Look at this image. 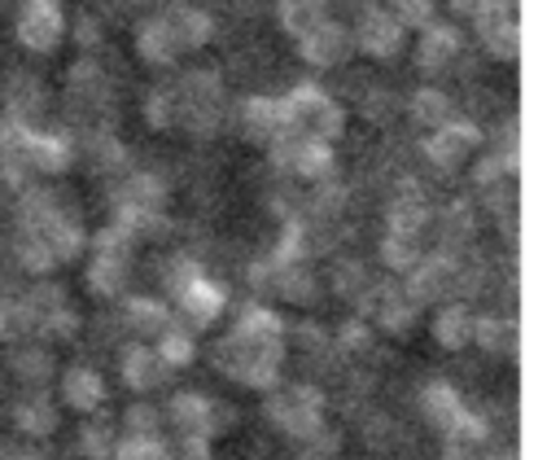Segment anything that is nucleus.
Masks as SVG:
<instances>
[{
	"label": "nucleus",
	"mask_w": 560,
	"mask_h": 460,
	"mask_svg": "<svg viewBox=\"0 0 560 460\" xmlns=\"http://www.w3.org/2000/svg\"><path fill=\"white\" fill-rule=\"evenodd\" d=\"M166 280V294L175 298V307H179V315H188V324L192 329H210L219 315H223V289L192 263V258H175V263H166V272H162Z\"/></svg>",
	"instance_id": "f257e3e1"
},
{
	"label": "nucleus",
	"mask_w": 560,
	"mask_h": 460,
	"mask_svg": "<svg viewBox=\"0 0 560 460\" xmlns=\"http://www.w3.org/2000/svg\"><path fill=\"white\" fill-rule=\"evenodd\" d=\"M262 412L280 434H289L298 442H311L328 425L324 421V394L315 386H271Z\"/></svg>",
	"instance_id": "f03ea898"
},
{
	"label": "nucleus",
	"mask_w": 560,
	"mask_h": 460,
	"mask_svg": "<svg viewBox=\"0 0 560 460\" xmlns=\"http://www.w3.org/2000/svg\"><path fill=\"white\" fill-rule=\"evenodd\" d=\"M223 118V83L214 70H188L175 83V123H184L192 136H210Z\"/></svg>",
	"instance_id": "7ed1b4c3"
},
{
	"label": "nucleus",
	"mask_w": 560,
	"mask_h": 460,
	"mask_svg": "<svg viewBox=\"0 0 560 460\" xmlns=\"http://www.w3.org/2000/svg\"><path fill=\"white\" fill-rule=\"evenodd\" d=\"M88 245H92V258H88V289L96 294V298H114V294H122V285H127V276H131V237L122 232V228H101L96 237H88Z\"/></svg>",
	"instance_id": "20e7f679"
},
{
	"label": "nucleus",
	"mask_w": 560,
	"mask_h": 460,
	"mask_svg": "<svg viewBox=\"0 0 560 460\" xmlns=\"http://www.w3.org/2000/svg\"><path fill=\"white\" fill-rule=\"evenodd\" d=\"M284 101V114H289V127L293 131H302V136H315V140H337L341 136V127H346V114H341V105L324 92V88H315V83H298L289 96H280Z\"/></svg>",
	"instance_id": "39448f33"
},
{
	"label": "nucleus",
	"mask_w": 560,
	"mask_h": 460,
	"mask_svg": "<svg viewBox=\"0 0 560 460\" xmlns=\"http://www.w3.org/2000/svg\"><path fill=\"white\" fill-rule=\"evenodd\" d=\"M402 276H407V280H398L402 294H407L416 307H433V302H446V298L455 294V285H459V263H455L451 250H433V254H420Z\"/></svg>",
	"instance_id": "423d86ee"
},
{
	"label": "nucleus",
	"mask_w": 560,
	"mask_h": 460,
	"mask_svg": "<svg viewBox=\"0 0 560 460\" xmlns=\"http://www.w3.org/2000/svg\"><path fill=\"white\" fill-rule=\"evenodd\" d=\"M354 302H359V315H368L385 333H407L416 324V315H420V307L402 294L398 280H368Z\"/></svg>",
	"instance_id": "0eeeda50"
},
{
	"label": "nucleus",
	"mask_w": 560,
	"mask_h": 460,
	"mask_svg": "<svg viewBox=\"0 0 560 460\" xmlns=\"http://www.w3.org/2000/svg\"><path fill=\"white\" fill-rule=\"evenodd\" d=\"M18 44L31 48V53H52L66 35V13L57 0H22L18 4Z\"/></svg>",
	"instance_id": "6e6552de"
},
{
	"label": "nucleus",
	"mask_w": 560,
	"mask_h": 460,
	"mask_svg": "<svg viewBox=\"0 0 560 460\" xmlns=\"http://www.w3.org/2000/svg\"><path fill=\"white\" fill-rule=\"evenodd\" d=\"M477 145H481V127H477V123H468V118H446V123H438V127L420 140V153H424L438 171H455Z\"/></svg>",
	"instance_id": "1a4fd4ad"
},
{
	"label": "nucleus",
	"mask_w": 560,
	"mask_h": 460,
	"mask_svg": "<svg viewBox=\"0 0 560 460\" xmlns=\"http://www.w3.org/2000/svg\"><path fill=\"white\" fill-rule=\"evenodd\" d=\"M350 48H354L350 31H346L341 22H332V18H324V22H315L306 35H298V53H302V61L315 66V70L341 66V61L350 57Z\"/></svg>",
	"instance_id": "9d476101"
},
{
	"label": "nucleus",
	"mask_w": 560,
	"mask_h": 460,
	"mask_svg": "<svg viewBox=\"0 0 560 460\" xmlns=\"http://www.w3.org/2000/svg\"><path fill=\"white\" fill-rule=\"evenodd\" d=\"M166 416H171V425H175V434H206V438H214L228 421V412L214 403V399H206V394H197V390H179L171 403H166Z\"/></svg>",
	"instance_id": "9b49d317"
},
{
	"label": "nucleus",
	"mask_w": 560,
	"mask_h": 460,
	"mask_svg": "<svg viewBox=\"0 0 560 460\" xmlns=\"http://www.w3.org/2000/svg\"><path fill=\"white\" fill-rule=\"evenodd\" d=\"M368 57H376V61H389V57H398L402 53V39H407V26L394 18V13H385V9H368L363 18H359V26H354V35H350Z\"/></svg>",
	"instance_id": "f8f14e48"
},
{
	"label": "nucleus",
	"mask_w": 560,
	"mask_h": 460,
	"mask_svg": "<svg viewBox=\"0 0 560 460\" xmlns=\"http://www.w3.org/2000/svg\"><path fill=\"white\" fill-rule=\"evenodd\" d=\"M118 372H122V386H131L136 394H153V390H162L166 377H171V368L162 364V355H158L153 342H144V337L122 350Z\"/></svg>",
	"instance_id": "ddd939ff"
},
{
	"label": "nucleus",
	"mask_w": 560,
	"mask_h": 460,
	"mask_svg": "<svg viewBox=\"0 0 560 460\" xmlns=\"http://www.w3.org/2000/svg\"><path fill=\"white\" fill-rule=\"evenodd\" d=\"M464 53V35L451 22H424L420 26V44H416V66L429 74H442L446 66H455V57Z\"/></svg>",
	"instance_id": "4468645a"
},
{
	"label": "nucleus",
	"mask_w": 560,
	"mask_h": 460,
	"mask_svg": "<svg viewBox=\"0 0 560 460\" xmlns=\"http://www.w3.org/2000/svg\"><path fill=\"white\" fill-rule=\"evenodd\" d=\"M232 337L245 342V346H258V350H284V320H280L271 307L249 302V307L236 311Z\"/></svg>",
	"instance_id": "2eb2a0df"
},
{
	"label": "nucleus",
	"mask_w": 560,
	"mask_h": 460,
	"mask_svg": "<svg viewBox=\"0 0 560 460\" xmlns=\"http://www.w3.org/2000/svg\"><path fill=\"white\" fill-rule=\"evenodd\" d=\"M236 123H241V131L254 145H267L271 136H280L289 127V114H284V101L280 96H245L236 105Z\"/></svg>",
	"instance_id": "dca6fc26"
},
{
	"label": "nucleus",
	"mask_w": 560,
	"mask_h": 460,
	"mask_svg": "<svg viewBox=\"0 0 560 460\" xmlns=\"http://www.w3.org/2000/svg\"><path fill=\"white\" fill-rule=\"evenodd\" d=\"M74 158V136L66 131H26V166L31 175H57Z\"/></svg>",
	"instance_id": "f3484780"
},
{
	"label": "nucleus",
	"mask_w": 560,
	"mask_h": 460,
	"mask_svg": "<svg viewBox=\"0 0 560 460\" xmlns=\"http://www.w3.org/2000/svg\"><path fill=\"white\" fill-rule=\"evenodd\" d=\"M105 399H109V390H105V377H101L96 368L74 364V368H66V372H61V403H66L70 412L92 416V412H101V407H105Z\"/></svg>",
	"instance_id": "a211bd4d"
},
{
	"label": "nucleus",
	"mask_w": 560,
	"mask_h": 460,
	"mask_svg": "<svg viewBox=\"0 0 560 460\" xmlns=\"http://www.w3.org/2000/svg\"><path fill=\"white\" fill-rule=\"evenodd\" d=\"M162 22H166V31H171V39H175L179 53L206 48V44L214 39V18H210L206 9H197V4H171V9L162 13Z\"/></svg>",
	"instance_id": "6ab92c4d"
},
{
	"label": "nucleus",
	"mask_w": 560,
	"mask_h": 460,
	"mask_svg": "<svg viewBox=\"0 0 560 460\" xmlns=\"http://www.w3.org/2000/svg\"><path fill=\"white\" fill-rule=\"evenodd\" d=\"M433 223V206L424 202V193H398L385 210V232H402V237H424Z\"/></svg>",
	"instance_id": "aec40b11"
},
{
	"label": "nucleus",
	"mask_w": 560,
	"mask_h": 460,
	"mask_svg": "<svg viewBox=\"0 0 560 460\" xmlns=\"http://www.w3.org/2000/svg\"><path fill=\"white\" fill-rule=\"evenodd\" d=\"M433 342L442 350H464L472 342V311L464 302H438V315H433Z\"/></svg>",
	"instance_id": "412c9836"
},
{
	"label": "nucleus",
	"mask_w": 560,
	"mask_h": 460,
	"mask_svg": "<svg viewBox=\"0 0 560 460\" xmlns=\"http://www.w3.org/2000/svg\"><path fill=\"white\" fill-rule=\"evenodd\" d=\"M472 342L486 355H516L521 346V324L512 315H472Z\"/></svg>",
	"instance_id": "4be33fe9"
},
{
	"label": "nucleus",
	"mask_w": 560,
	"mask_h": 460,
	"mask_svg": "<svg viewBox=\"0 0 560 460\" xmlns=\"http://www.w3.org/2000/svg\"><path fill=\"white\" fill-rule=\"evenodd\" d=\"M171 320H175V311H171L162 298L140 294V298H127V302H122V324H127L136 337H158Z\"/></svg>",
	"instance_id": "5701e85b"
},
{
	"label": "nucleus",
	"mask_w": 560,
	"mask_h": 460,
	"mask_svg": "<svg viewBox=\"0 0 560 460\" xmlns=\"http://www.w3.org/2000/svg\"><path fill=\"white\" fill-rule=\"evenodd\" d=\"M136 53H140L149 66H171V61L179 57V48H175V39H171L162 13H158V18H144V22L136 26Z\"/></svg>",
	"instance_id": "b1692460"
},
{
	"label": "nucleus",
	"mask_w": 560,
	"mask_h": 460,
	"mask_svg": "<svg viewBox=\"0 0 560 460\" xmlns=\"http://www.w3.org/2000/svg\"><path fill=\"white\" fill-rule=\"evenodd\" d=\"M459 407H464V399H459V390H455L451 381H429V386L420 390V412H424V421H429L438 434L459 416Z\"/></svg>",
	"instance_id": "393cba45"
},
{
	"label": "nucleus",
	"mask_w": 560,
	"mask_h": 460,
	"mask_svg": "<svg viewBox=\"0 0 560 460\" xmlns=\"http://www.w3.org/2000/svg\"><path fill=\"white\" fill-rule=\"evenodd\" d=\"M429 228H438V241H442V250H459V245H468V237H472V228H477V219H472V206L468 202H451V206H442V210H433V223Z\"/></svg>",
	"instance_id": "a878e982"
},
{
	"label": "nucleus",
	"mask_w": 560,
	"mask_h": 460,
	"mask_svg": "<svg viewBox=\"0 0 560 460\" xmlns=\"http://www.w3.org/2000/svg\"><path fill=\"white\" fill-rule=\"evenodd\" d=\"M13 425L26 438H48L57 429V407L44 394H26L22 403H13Z\"/></svg>",
	"instance_id": "bb28decb"
},
{
	"label": "nucleus",
	"mask_w": 560,
	"mask_h": 460,
	"mask_svg": "<svg viewBox=\"0 0 560 460\" xmlns=\"http://www.w3.org/2000/svg\"><path fill=\"white\" fill-rule=\"evenodd\" d=\"M114 202H122V206H144V210H162V206H166V184H162L153 171H131V175L122 180V188H118Z\"/></svg>",
	"instance_id": "cd10ccee"
},
{
	"label": "nucleus",
	"mask_w": 560,
	"mask_h": 460,
	"mask_svg": "<svg viewBox=\"0 0 560 460\" xmlns=\"http://www.w3.org/2000/svg\"><path fill=\"white\" fill-rule=\"evenodd\" d=\"M153 350L162 355V364L175 372V368H188L192 359H197V342H192V329H184V324H166L158 337H153Z\"/></svg>",
	"instance_id": "c85d7f7f"
},
{
	"label": "nucleus",
	"mask_w": 560,
	"mask_h": 460,
	"mask_svg": "<svg viewBox=\"0 0 560 460\" xmlns=\"http://www.w3.org/2000/svg\"><path fill=\"white\" fill-rule=\"evenodd\" d=\"M70 96H74V101H83L88 110H92V105H105L109 83H105V70H101L92 57H83V61H74V66H70Z\"/></svg>",
	"instance_id": "c756f323"
},
{
	"label": "nucleus",
	"mask_w": 560,
	"mask_h": 460,
	"mask_svg": "<svg viewBox=\"0 0 560 460\" xmlns=\"http://www.w3.org/2000/svg\"><path fill=\"white\" fill-rule=\"evenodd\" d=\"M407 114L420 123V127H438V123H446V118H455V105H451V96L442 92V88H420V92H411V101H407Z\"/></svg>",
	"instance_id": "7c9ffc66"
},
{
	"label": "nucleus",
	"mask_w": 560,
	"mask_h": 460,
	"mask_svg": "<svg viewBox=\"0 0 560 460\" xmlns=\"http://www.w3.org/2000/svg\"><path fill=\"white\" fill-rule=\"evenodd\" d=\"M271 289H276L284 302H311V298L319 294V280L306 272V263H289V267H276Z\"/></svg>",
	"instance_id": "2f4dec72"
},
{
	"label": "nucleus",
	"mask_w": 560,
	"mask_h": 460,
	"mask_svg": "<svg viewBox=\"0 0 560 460\" xmlns=\"http://www.w3.org/2000/svg\"><path fill=\"white\" fill-rule=\"evenodd\" d=\"M109 460H171V447L162 434H122L114 438Z\"/></svg>",
	"instance_id": "473e14b6"
},
{
	"label": "nucleus",
	"mask_w": 560,
	"mask_h": 460,
	"mask_svg": "<svg viewBox=\"0 0 560 460\" xmlns=\"http://www.w3.org/2000/svg\"><path fill=\"white\" fill-rule=\"evenodd\" d=\"M13 258H18L22 272H31V276H48V272L57 267L52 250H48L44 237H35V232H18V237H13Z\"/></svg>",
	"instance_id": "72a5a7b5"
},
{
	"label": "nucleus",
	"mask_w": 560,
	"mask_h": 460,
	"mask_svg": "<svg viewBox=\"0 0 560 460\" xmlns=\"http://www.w3.org/2000/svg\"><path fill=\"white\" fill-rule=\"evenodd\" d=\"M276 18H280V26L298 39V35H306L315 22H324L328 13H324V0H280Z\"/></svg>",
	"instance_id": "f704fd0d"
},
{
	"label": "nucleus",
	"mask_w": 560,
	"mask_h": 460,
	"mask_svg": "<svg viewBox=\"0 0 560 460\" xmlns=\"http://www.w3.org/2000/svg\"><path fill=\"white\" fill-rule=\"evenodd\" d=\"M9 368H13L26 386H44V381L52 377V355H48L44 346H18L13 359H9Z\"/></svg>",
	"instance_id": "c9c22d12"
},
{
	"label": "nucleus",
	"mask_w": 560,
	"mask_h": 460,
	"mask_svg": "<svg viewBox=\"0 0 560 460\" xmlns=\"http://www.w3.org/2000/svg\"><path fill=\"white\" fill-rule=\"evenodd\" d=\"M420 254H424L420 237H402V232H385V237H381V263H385L389 272H407Z\"/></svg>",
	"instance_id": "e433bc0d"
},
{
	"label": "nucleus",
	"mask_w": 560,
	"mask_h": 460,
	"mask_svg": "<svg viewBox=\"0 0 560 460\" xmlns=\"http://www.w3.org/2000/svg\"><path fill=\"white\" fill-rule=\"evenodd\" d=\"M31 337V315L18 294H0V342H22Z\"/></svg>",
	"instance_id": "4c0bfd02"
},
{
	"label": "nucleus",
	"mask_w": 560,
	"mask_h": 460,
	"mask_svg": "<svg viewBox=\"0 0 560 460\" xmlns=\"http://www.w3.org/2000/svg\"><path fill=\"white\" fill-rule=\"evenodd\" d=\"M109 451H114L109 425H105V421H88V425L79 429V456H88V460H109Z\"/></svg>",
	"instance_id": "58836bf2"
},
{
	"label": "nucleus",
	"mask_w": 560,
	"mask_h": 460,
	"mask_svg": "<svg viewBox=\"0 0 560 460\" xmlns=\"http://www.w3.org/2000/svg\"><path fill=\"white\" fill-rule=\"evenodd\" d=\"M149 127H175V88H153L144 101Z\"/></svg>",
	"instance_id": "ea45409f"
},
{
	"label": "nucleus",
	"mask_w": 560,
	"mask_h": 460,
	"mask_svg": "<svg viewBox=\"0 0 560 460\" xmlns=\"http://www.w3.org/2000/svg\"><path fill=\"white\" fill-rule=\"evenodd\" d=\"M39 101H44L39 83H35V79H26V74H18V79H13V88H9V105H13V118H26L31 110H39Z\"/></svg>",
	"instance_id": "a19ab883"
},
{
	"label": "nucleus",
	"mask_w": 560,
	"mask_h": 460,
	"mask_svg": "<svg viewBox=\"0 0 560 460\" xmlns=\"http://www.w3.org/2000/svg\"><path fill=\"white\" fill-rule=\"evenodd\" d=\"M171 447V460H214V442L206 434H175Z\"/></svg>",
	"instance_id": "79ce46f5"
},
{
	"label": "nucleus",
	"mask_w": 560,
	"mask_h": 460,
	"mask_svg": "<svg viewBox=\"0 0 560 460\" xmlns=\"http://www.w3.org/2000/svg\"><path fill=\"white\" fill-rule=\"evenodd\" d=\"M74 329H79V311H74L70 302H61L52 315H44V320L35 324V333H39V337H70Z\"/></svg>",
	"instance_id": "37998d69"
},
{
	"label": "nucleus",
	"mask_w": 560,
	"mask_h": 460,
	"mask_svg": "<svg viewBox=\"0 0 560 460\" xmlns=\"http://www.w3.org/2000/svg\"><path fill=\"white\" fill-rule=\"evenodd\" d=\"M158 425H162V412L149 403H131L122 412V434H158Z\"/></svg>",
	"instance_id": "c03bdc74"
},
{
	"label": "nucleus",
	"mask_w": 560,
	"mask_h": 460,
	"mask_svg": "<svg viewBox=\"0 0 560 460\" xmlns=\"http://www.w3.org/2000/svg\"><path fill=\"white\" fill-rule=\"evenodd\" d=\"M394 18L402 26H424L433 22V0H394Z\"/></svg>",
	"instance_id": "a18cd8bd"
},
{
	"label": "nucleus",
	"mask_w": 560,
	"mask_h": 460,
	"mask_svg": "<svg viewBox=\"0 0 560 460\" xmlns=\"http://www.w3.org/2000/svg\"><path fill=\"white\" fill-rule=\"evenodd\" d=\"M337 346H341L346 355H363V350L372 346V333H368V324H363V320H350V324L337 333Z\"/></svg>",
	"instance_id": "49530a36"
},
{
	"label": "nucleus",
	"mask_w": 560,
	"mask_h": 460,
	"mask_svg": "<svg viewBox=\"0 0 560 460\" xmlns=\"http://www.w3.org/2000/svg\"><path fill=\"white\" fill-rule=\"evenodd\" d=\"M332 285H337V294H346V298H359V294H363V285H368V272H363L359 263H341Z\"/></svg>",
	"instance_id": "de8ad7c7"
},
{
	"label": "nucleus",
	"mask_w": 560,
	"mask_h": 460,
	"mask_svg": "<svg viewBox=\"0 0 560 460\" xmlns=\"http://www.w3.org/2000/svg\"><path fill=\"white\" fill-rule=\"evenodd\" d=\"M74 31H79V35H74L79 44H96V22H88V18H83V22L74 26Z\"/></svg>",
	"instance_id": "09e8293b"
},
{
	"label": "nucleus",
	"mask_w": 560,
	"mask_h": 460,
	"mask_svg": "<svg viewBox=\"0 0 560 460\" xmlns=\"http://www.w3.org/2000/svg\"><path fill=\"white\" fill-rule=\"evenodd\" d=\"M0 460H48L44 451H35V447H22V451H4Z\"/></svg>",
	"instance_id": "8fccbe9b"
},
{
	"label": "nucleus",
	"mask_w": 560,
	"mask_h": 460,
	"mask_svg": "<svg viewBox=\"0 0 560 460\" xmlns=\"http://www.w3.org/2000/svg\"><path fill=\"white\" fill-rule=\"evenodd\" d=\"M481 4H486V0H451V9H455V13H464V18H472Z\"/></svg>",
	"instance_id": "3c124183"
},
{
	"label": "nucleus",
	"mask_w": 560,
	"mask_h": 460,
	"mask_svg": "<svg viewBox=\"0 0 560 460\" xmlns=\"http://www.w3.org/2000/svg\"><path fill=\"white\" fill-rule=\"evenodd\" d=\"M298 460H328V456H315V451H306V456H298Z\"/></svg>",
	"instance_id": "603ef678"
},
{
	"label": "nucleus",
	"mask_w": 560,
	"mask_h": 460,
	"mask_svg": "<svg viewBox=\"0 0 560 460\" xmlns=\"http://www.w3.org/2000/svg\"><path fill=\"white\" fill-rule=\"evenodd\" d=\"M0 4H4V0H0Z\"/></svg>",
	"instance_id": "864d4df0"
}]
</instances>
